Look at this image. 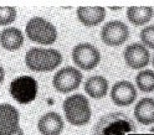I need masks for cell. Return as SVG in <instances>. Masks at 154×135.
<instances>
[{"instance_id":"obj_1","label":"cell","mask_w":154,"mask_h":135,"mask_svg":"<svg viewBox=\"0 0 154 135\" xmlns=\"http://www.w3.org/2000/svg\"><path fill=\"white\" fill-rule=\"evenodd\" d=\"M136 133L134 122L122 112L103 115L93 129V135H134Z\"/></svg>"},{"instance_id":"obj_2","label":"cell","mask_w":154,"mask_h":135,"mask_svg":"<svg viewBox=\"0 0 154 135\" xmlns=\"http://www.w3.org/2000/svg\"><path fill=\"white\" fill-rule=\"evenodd\" d=\"M62 62L61 53L54 49H31L25 55V63L31 71L50 72Z\"/></svg>"},{"instance_id":"obj_3","label":"cell","mask_w":154,"mask_h":135,"mask_svg":"<svg viewBox=\"0 0 154 135\" xmlns=\"http://www.w3.org/2000/svg\"><path fill=\"white\" fill-rule=\"evenodd\" d=\"M65 117L70 124L76 127L86 125L91 119V108L88 99L82 94H73L63 100Z\"/></svg>"},{"instance_id":"obj_4","label":"cell","mask_w":154,"mask_h":135,"mask_svg":"<svg viewBox=\"0 0 154 135\" xmlns=\"http://www.w3.org/2000/svg\"><path fill=\"white\" fill-rule=\"evenodd\" d=\"M26 35L31 41L40 45H52L57 38L56 27L42 17H32L26 24Z\"/></svg>"},{"instance_id":"obj_5","label":"cell","mask_w":154,"mask_h":135,"mask_svg":"<svg viewBox=\"0 0 154 135\" xmlns=\"http://www.w3.org/2000/svg\"><path fill=\"white\" fill-rule=\"evenodd\" d=\"M10 95L20 104H27L35 100L38 86L35 78L30 76H20L10 83Z\"/></svg>"},{"instance_id":"obj_6","label":"cell","mask_w":154,"mask_h":135,"mask_svg":"<svg viewBox=\"0 0 154 135\" xmlns=\"http://www.w3.org/2000/svg\"><path fill=\"white\" fill-rule=\"evenodd\" d=\"M72 60L77 67L85 71H91L101 61L100 51L91 44H80L73 47Z\"/></svg>"},{"instance_id":"obj_7","label":"cell","mask_w":154,"mask_h":135,"mask_svg":"<svg viewBox=\"0 0 154 135\" xmlns=\"http://www.w3.org/2000/svg\"><path fill=\"white\" fill-rule=\"evenodd\" d=\"M82 82V73L75 67H65L57 71L54 76L52 84L60 93H70L80 87Z\"/></svg>"},{"instance_id":"obj_8","label":"cell","mask_w":154,"mask_h":135,"mask_svg":"<svg viewBox=\"0 0 154 135\" xmlns=\"http://www.w3.org/2000/svg\"><path fill=\"white\" fill-rule=\"evenodd\" d=\"M101 37L102 41L107 45V46H121L128 40L129 37V30L127 25L114 20V21H109L107 22L101 30Z\"/></svg>"},{"instance_id":"obj_9","label":"cell","mask_w":154,"mask_h":135,"mask_svg":"<svg viewBox=\"0 0 154 135\" xmlns=\"http://www.w3.org/2000/svg\"><path fill=\"white\" fill-rule=\"evenodd\" d=\"M124 61L127 66L133 70H140L148 66L150 55L147 47L142 44H132L124 50Z\"/></svg>"},{"instance_id":"obj_10","label":"cell","mask_w":154,"mask_h":135,"mask_svg":"<svg viewBox=\"0 0 154 135\" xmlns=\"http://www.w3.org/2000/svg\"><path fill=\"white\" fill-rule=\"evenodd\" d=\"M111 98L116 105L121 107H128L137 98V89L128 81L117 82L111 91Z\"/></svg>"},{"instance_id":"obj_11","label":"cell","mask_w":154,"mask_h":135,"mask_svg":"<svg viewBox=\"0 0 154 135\" xmlns=\"http://www.w3.org/2000/svg\"><path fill=\"white\" fill-rule=\"evenodd\" d=\"M20 115L10 104H0V135H13L19 129Z\"/></svg>"},{"instance_id":"obj_12","label":"cell","mask_w":154,"mask_h":135,"mask_svg":"<svg viewBox=\"0 0 154 135\" xmlns=\"http://www.w3.org/2000/svg\"><path fill=\"white\" fill-rule=\"evenodd\" d=\"M37 129L41 135H60L63 130V120L59 113L49 112L40 118Z\"/></svg>"},{"instance_id":"obj_13","label":"cell","mask_w":154,"mask_h":135,"mask_svg":"<svg viewBox=\"0 0 154 135\" xmlns=\"http://www.w3.org/2000/svg\"><path fill=\"white\" fill-rule=\"evenodd\" d=\"M77 17L87 27L101 24L106 17V9L102 6H80L77 9Z\"/></svg>"},{"instance_id":"obj_14","label":"cell","mask_w":154,"mask_h":135,"mask_svg":"<svg viewBox=\"0 0 154 135\" xmlns=\"http://www.w3.org/2000/svg\"><path fill=\"white\" fill-rule=\"evenodd\" d=\"M0 44L8 51H15L24 44V35L16 27H8L0 32Z\"/></svg>"},{"instance_id":"obj_15","label":"cell","mask_w":154,"mask_h":135,"mask_svg":"<svg viewBox=\"0 0 154 135\" xmlns=\"http://www.w3.org/2000/svg\"><path fill=\"white\" fill-rule=\"evenodd\" d=\"M134 117L137 122L143 125H149L154 123V99L143 98L134 108Z\"/></svg>"},{"instance_id":"obj_16","label":"cell","mask_w":154,"mask_h":135,"mask_svg":"<svg viewBox=\"0 0 154 135\" xmlns=\"http://www.w3.org/2000/svg\"><path fill=\"white\" fill-rule=\"evenodd\" d=\"M85 92L92 98L101 99L108 92V81L102 76H92L85 83Z\"/></svg>"},{"instance_id":"obj_17","label":"cell","mask_w":154,"mask_h":135,"mask_svg":"<svg viewBox=\"0 0 154 135\" xmlns=\"http://www.w3.org/2000/svg\"><path fill=\"white\" fill-rule=\"evenodd\" d=\"M154 10L152 6H129L127 9L128 20L136 26L146 25L152 20Z\"/></svg>"},{"instance_id":"obj_18","label":"cell","mask_w":154,"mask_h":135,"mask_svg":"<svg viewBox=\"0 0 154 135\" xmlns=\"http://www.w3.org/2000/svg\"><path fill=\"white\" fill-rule=\"evenodd\" d=\"M136 83L138 88L144 93L154 92V71L144 70L139 72L136 77Z\"/></svg>"},{"instance_id":"obj_19","label":"cell","mask_w":154,"mask_h":135,"mask_svg":"<svg viewBox=\"0 0 154 135\" xmlns=\"http://www.w3.org/2000/svg\"><path fill=\"white\" fill-rule=\"evenodd\" d=\"M16 19V10L13 6H0V25H9Z\"/></svg>"},{"instance_id":"obj_20","label":"cell","mask_w":154,"mask_h":135,"mask_svg":"<svg viewBox=\"0 0 154 135\" xmlns=\"http://www.w3.org/2000/svg\"><path fill=\"white\" fill-rule=\"evenodd\" d=\"M140 40L149 49H154V25L143 28L140 31Z\"/></svg>"},{"instance_id":"obj_21","label":"cell","mask_w":154,"mask_h":135,"mask_svg":"<svg viewBox=\"0 0 154 135\" xmlns=\"http://www.w3.org/2000/svg\"><path fill=\"white\" fill-rule=\"evenodd\" d=\"M4 76H5V73H4V68H3L2 66H0V84L4 82Z\"/></svg>"},{"instance_id":"obj_22","label":"cell","mask_w":154,"mask_h":135,"mask_svg":"<svg viewBox=\"0 0 154 135\" xmlns=\"http://www.w3.org/2000/svg\"><path fill=\"white\" fill-rule=\"evenodd\" d=\"M13 135H24V131H23L20 128H19V129H17V130H16V131L13 134Z\"/></svg>"},{"instance_id":"obj_23","label":"cell","mask_w":154,"mask_h":135,"mask_svg":"<svg viewBox=\"0 0 154 135\" xmlns=\"http://www.w3.org/2000/svg\"><path fill=\"white\" fill-rule=\"evenodd\" d=\"M149 133H150V135H154V127L150 129V131H149Z\"/></svg>"},{"instance_id":"obj_24","label":"cell","mask_w":154,"mask_h":135,"mask_svg":"<svg viewBox=\"0 0 154 135\" xmlns=\"http://www.w3.org/2000/svg\"><path fill=\"white\" fill-rule=\"evenodd\" d=\"M153 67H154V55H153Z\"/></svg>"}]
</instances>
